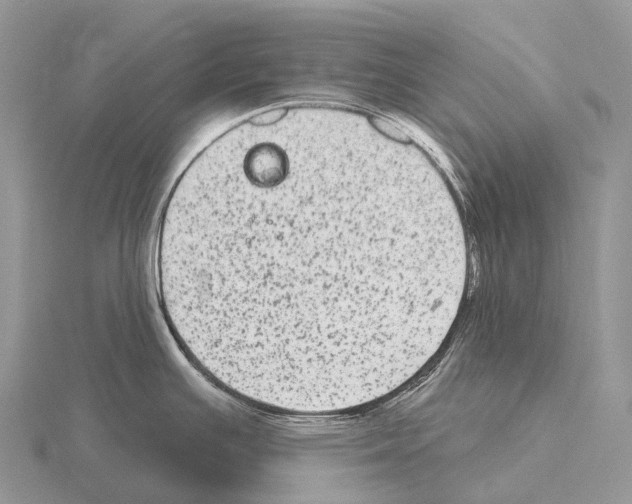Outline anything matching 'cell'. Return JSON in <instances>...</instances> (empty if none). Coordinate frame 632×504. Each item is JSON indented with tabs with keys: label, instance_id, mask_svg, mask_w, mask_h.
Masks as SVG:
<instances>
[{
	"label": "cell",
	"instance_id": "obj_1",
	"mask_svg": "<svg viewBox=\"0 0 632 504\" xmlns=\"http://www.w3.org/2000/svg\"><path fill=\"white\" fill-rule=\"evenodd\" d=\"M463 258L451 225L376 157L265 135L186 168L156 271L169 328L201 371L249 402L320 412L422 358Z\"/></svg>",
	"mask_w": 632,
	"mask_h": 504
}]
</instances>
